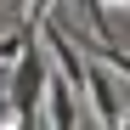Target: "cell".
<instances>
[{
  "mask_svg": "<svg viewBox=\"0 0 130 130\" xmlns=\"http://www.w3.org/2000/svg\"><path fill=\"white\" fill-rule=\"evenodd\" d=\"M45 119L57 124V130H74V96H68V74H51L45 79Z\"/></svg>",
  "mask_w": 130,
  "mask_h": 130,
  "instance_id": "obj_3",
  "label": "cell"
},
{
  "mask_svg": "<svg viewBox=\"0 0 130 130\" xmlns=\"http://www.w3.org/2000/svg\"><path fill=\"white\" fill-rule=\"evenodd\" d=\"M91 57H107V68H119V74L130 79V57H124V51L113 45V40H102V45H91Z\"/></svg>",
  "mask_w": 130,
  "mask_h": 130,
  "instance_id": "obj_4",
  "label": "cell"
},
{
  "mask_svg": "<svg viewBox=\"0 0 130 130\" xmlns=\"http://www.w3.org/2000/svg\"><path fill=\"white\" fill-rule=\"evenodd\" d=\"M0 124H17V113H11V107H6V102H0Z\"/></svg>",
  "mask_w": 130,
  "mask_h": 130,
  "instance_id": "obj_5",
  "label": "cell"
},
{
  "mask_svg": "<svg viewBox=\"0 0 130 130\" xmlns=\"http://www.w3.org/2000/svg\"><path fill=\"white\" fill-rule=\"evenodd\" d=\"M45 28H40V40L17 57V79H11V113H17V124H40L45 119V107H40V96H45Z\"/></svg>",
  "mask_w": 130,
  "mask_h": 130,
  "instance_id": "obj_1",
  "label": "cell"
},
{
  "mask_svg": "<svg viewBox=\"0 0 130 130\" xmlns=\"http://www.w3.org/2000/svg\"><path fill=\"white\" fill-rule=\"evenodd\" d=\"M85 91H91V102H96V124H124L119 96H113V79H107V57H96V68H91V79H85Z\"/></svg>",
  "mask_w": 130,
  "mask_h": 130,
  "instance_id": "obj_2",
  "label": "cell"
}]
</instances>
